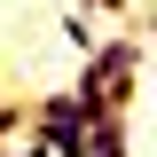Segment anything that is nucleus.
<instances>
[{
    "instance_id": "f257e3e1",
    "label": "nucleus",
    "mask_w": 157,
    "mask_h": 157,
    "mask_svg": "<svg viewBox=\"0 0 157 157\" xmlns=\"http://www.w3.org/2000/svg\"><path fill=\"white\" fill-rule=\"evenodd\" d=\"M134 71H141V32H126V39H102L94 55L78 63V94L86 102H102V110H126L134 102Z\"/></svg>"
},
{
    "instance_id": "f03ea898",
    "label": "nucleus",
    "mask_w": 157,
    "mask_h": 157,
    "mask_svg": "<svg viewBox=\"0 0 157 157\" xmlns=\"http://www.w3.org/2000/svg\"><path fill=\"white\" fill-rule=\"evenodd\" d=\"M86 118H102V102H86L78 86H71V94H39V102H32V134L47 141V149L78 157V134H86Z\"/></svg>"
},
{
    "instance_id": "7ed1b4c3",
    "label": "nucleus",
    "mask_w": 157,
    "mask_h": 157,
    "mask_svg": "<svg viewBox=\"0 0 157 157\" xmlns=\"http://www.w3.org/2000/svg\"><path fill=\"white\" fill-rule=\"evenodd\" d=\"M78 157H126V110L86 118V134H78Z\"/></svg>"
},
{
    "instance_id": "20e7f679",
    "label": "nucleus",
    "mask_w": 157,
    "mask_h": 157,
    "mask_svg": "<svg viewBox=\"0 0 157 157\" xmlns=\"http://www.w3.org/2000/svg\"><path fill=\"white\" fill-rule=\"evenodd\" d=\"M24 126H32V110H24V102H0V141H16Z\"/></svg>"
},
{
    "instance_id": "39448f33",
    "label": "nucleus",
    "mask_w": 157,
    "mask_h": 157,
    "mask_svg": "<svg viewBox=\"0 0 157 157\" xmlns=\"http://www.w3.org/2000/svg\"><path fill=\"white\" fill-rule=\"evenodd\" d=\"M78 16H134V0H78Z\"/></svg>"
},
{
    "instance_id": "423d86ee",
    "label": "nucleus",
    "mask_w": 157,
    "mask_h": 157,
    "mask_svg": "<svg viewBox=\"0 0 157 157\" xmlns=\"http://www.w3.org/2000/svg\"><path fill=\"white\" fill-rule=\"evenodd\" d=\"M0 157H47V141L32 134V141H24V149H8V141H0Z\"/></svg>"
}]
</instances>
